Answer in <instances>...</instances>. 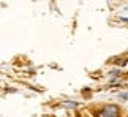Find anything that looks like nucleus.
I'll list each match as a JSON object with an SVG mask.
<instances>
[{
	"mask_svg": "<svg viewBox=\"0 0 128 117\" xmlns=\"http://www.w3.org/2000/svg\"><path fill=\"white\" fill-rule=\"evenodd\" d=\"M103 111H104L108 116H111V117H119V114H120L119 106H116V104H106Z\"/></svg>",
	"mask_w": 128,
	"mask_h": 117,
	"instance_id": "f257e3e1",
	"label": "nucleus"
},
{
	"mask_svg": "<svg viewBox=\"0 0 128 117\" xmlns=\"http://www.w3.org/2000/svg\"><path fill=\"white\" fill-rule=\"evenodd\" d=\"M95 116H96V117H111V116H108V114L104 112V111H96Z\"/></svg>",
	"mask_w": 128,
	"mask_h": 117,
	"instance_id": "f03ea898",
	"label": "nucleus"
},
{
	"mask_svg": "<svg viewBox=\"0 0 128 117\" xmlns=\"http://www.w3.org/2000/svg\"><path fill=\"white\" fill-rule=\"evenodd\" d=\"M120 98H124V100H128V94H120Z\"/></svg>",
	"mask_w": 128,
	"mask_h": 117,
	"instance_id": "7ed1b4c3",
	"label": "nucleus"
}]
</instances>
